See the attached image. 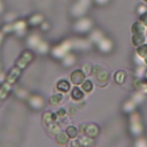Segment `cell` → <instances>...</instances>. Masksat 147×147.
Returning <instances> with one entry per match:
<instances>
[{
	"instance_id": "obj_9",
	"label": "cell",
	"mask_w": 147,
	"mask_h": 147,
	"mask_svg": "<svg viewBox=\"0 0 147 147\" xmlns=\"http://www.w3.org/2000/svg\"><path fill=\"white\" fill-rule=\"evenodd\" d=\"M65 133L69 137V139H75L77 137V134H78V129L76 126H74V125H70V126H68L65 129Z\"/></svg>"
},
{
	"instance_id": "obj_19",
	"label": "cell",
	"mask_w": 147,
	"mask_h": 147,
	"mask_svg": "<svg viewBox=\"0 0 147 147\" xmlns=\"http://www.w3.org/2000/svg\"><path fill=\"white\" fill-rule=\"evenodd\" d=\"M141 86H142V87H141V91L145 92V93H147V83H142Z\"/></svg>"
},
{
	"instance_id": "obj_12",
	"label": "cell",
	"mask_w": 147,
	"mask_h": 147,
	"mask_svg": "<svg viewBox=\"0 0 147 147\" xmlns=\"http://www.w3.org/2000/svg\"><path fill=\"white\" fill-rule=\"evenodd\" d=\"M92 88H93V83H92L90 79H85V80L83 82V84H82V90H83L84 92L88 93V92L92 91Z\"/></svg>"
},
{
	"instance_id": "obj_10",
	"label": "cell",
	"mask_w": 147,
	"mask_h": 147,
	"mask_svg": "<svg viewBox=\"0 0 147 147\" xmlns=\"http://www.w3.org/2000/svg\"><path fill=\"white\" fill-rule=\"evenodd\" d=\"M136 52H137V54L139 55V57L145 59V57L147 56V44L144 42V44H141L140 46H138Z\"/></svg>"
},
{
	"instance_id": "obj_18",
	"label": "cell",
	"mask_w": 147,
	"mask_h": 147,
	"mask_svg": "<svg viewBox=\"0 0 147 147\" xmlns=\"http://www.w3.org/2000/svg\"><path fill=\"white\" fill-rule=\"evenodd\" d=\"M56 115H57V116H64V115H65V109H63V108L59 109L57 113H56Z\"/></svg>"
},
{
	"instance_id": "obj_1",
	"label": "cell",
	"mask_w": 147,
	"mask_h": 147,
	"mask_svg": "<svg viewBox=\"0 0 147 147\" xmlns=\"http://www.w3.org/2000/svg\"><path fill=\"white\" fill-rule=\"evenodd\" d=\"M79 127L80 131L90 138H95L99 134V126L96 124H82Z\"/></svg>"
},
{
	"instance_id": "obj_7",
	"label": "cell",
	"mask_w": 147,
	"mask_h": 147,
	"mask_svg": "<svg viewBox=\"0 0 147 147\" xmlns=\"http://www.w3.org/2000/svg\"><path fill=\"white\" fill-rule=\"evenodd\" d=\"M125 79H126V74H125V71L118 70V71L115 72V75H114V80H115V83L122 85V84H124Z\"/></svg>"
},
{
	"instance_id": "obj_14",
	"label": "cell",
	"mask_w": 147,
	"mask_h": 147,
	"mask_svg": "<svg viewBox=\"0 0 147 147\" xmlns=\"http://www.w3.org/2000/svg\"><path fill=\"white\" fill-rule=\"evenodd\" d=\"M63 100V95L62 94H55L51 98V105H59L61 101Z\"/></svg>"
},
{
	"instance_id": "obj_8",
	"label": "cell",
	"mask_w": 147,
	"mask_h": 147,
	"mask_svg": "<svg viewBox=\"0 0 147 147\" xmlns=\"http://www.w3.org/2000/svg\"><path fill=\"white\" fill-rule=\"evenodd\" d=\"M83 96H84L83 90L79 88L78 86H75V87L72 88V91H71V98H72L74 100H77V101H78V100H82Z\"/></svg>"
},
{
	"instance_id": "obj_13",
	"label": "cell",
	"mask_w": 147,
	"mask_h": 147,
	"mask_svg": "<svg viewBox=\"0 0 147 147\" xmlns=\"http://www.w3.org/2000/svg\"><path fill=\"white\" fill-rule=\"evenodd\" d=\"M68 140H69V137H68L67 133H64V132H60V133L56 136V141H57L60 145H64V144H67Z\"/></svg>"
},
{
	"instance_id": "obj_21",
	"label": "cell",
	"mask_w": 147,
	"mask_h": 147,
	"mask_svg": "<svg viewBox=\"0 0 147 147\" xmlns=\"http://www.w3.org/2000/svg\"><path fill=\"white\" fill-rule=\"evenodd\" d=\"M145 74H146V75H145V78H146V79H147V71H146V72H145Z\"/></svg>"
},
{
	"instance_id": "obj_2",
	"label": "cell",
	"mask_w": 147,
	"mask_h": 147,
	"mask_svg": "<svg viewBox=\"0 0 147 147\" xmlns=\"http://www.w3.org/2000/svg\"><path fill=\"white\" fill-rule=\"evenodd\" d=\"M85 76H86V75L83 72V70L76 69V70H74V71L71 72V75H70V82H71L74 85L79 86V85H82L83 82L85 80Z\"/></svg>"
},
{
	"instance_id": "obj_16",
	"label": "cell",
	"mask_w": 147,
	"mask_h": 147,
	"mask_svg": "<svg viewBox=\"0 0 147 147\" xmlns=\"http://www.w3.org/2000/svg\"><path fill=\"white\" fill-rule=\"evenodd\" d=\"M91 69H92L91 64H84V68H82V70L85 75H91Z\"/></svg>"
},
{
	"instance_id": "obj_22",
	"label": "cell",
	"mask_w": 147,
	"mask_h": 147,
	"mask_svg": "<svg viewBox=\"0 0 147 147\" xmlns=\"http://www.w3.org/2000/svg\"><path fill=\"white\" fill-rule=\"evenodd\" d=\"M144 1H145V2H147V0H144Z\"/></svg>"
},
{
	"instance_id": "obj_5",
	"label": "cell",
	"mask_w": 147,
	"mask_h": 147,
	"mask_svg": "<svg viewBox=\"0 0 147 147\" xmlns=\"http://www.w3.org/2000/svg\"><path fill=\"white\" fill-rule=\"evenodd\" d=\"M56 88L62 93H67L68 91H70V83L68 80H65V79H61V80L57 82Z\"/></svg>"
},
{
	"instance_id": "obj_11",
	"label": "cell",
	"mask_w": 147,
	"mask_h": 147,
	"mask_svg": "<svg viewBox=\"0 0 147 147\" xmlns=\"http://www.w3.org/2000/svg\"><path fill=\"white\" fill-rule=\"evenodd\" d=\"M78 141H79L80 147H88L93 144V140L90 137H82L80 139H78Z\"/></svg>"
},
{
	"instance_id": "obj_17",
	"label": "cell",
	"mask_w": 147,
	"mask_h": 147,
	"mask_svg": "<svg viewBox=\"0 0 147 147\" xmlns=\"http://www.w3.org/2000/svg\"><path fill=\"white\" fill-rule=\"evenodd\" d=\"M71 140H72V141H71V144H70V147H80L78 140H76V139H71Z\"/></svg>"
},
{
	"instance_id": "obj_6",
	"label": "cell",
	"mask_w": 147,
	"mask_h": 147,
	"mask_svg": "<svg viewBox=\"0 0 147 147\" xmlns=\"http://www.w3.org/2000/svg\"><path fill=\"white\" fill-rule=\"evenodd\" d=\"M145 29H146V26L140 21H137V22H134L132 24L131 32L132 33H145Z\"/></svg>"
},
{
	"instance_id": "obj_15",
	"label": "cell",
	"mask_w": 147,
	"mask_h": 147,
	"mask_svg": "<svg viewBox=\"0 0 147 147\" xmlns=\"http://www.w3.org/2000/svg\"><path fill=\"white\" fill-rule=\"evenodd\" d=\"M139 21H140L145 26H147V10L144 11V13H141V14L139 15Z\"/></svg>"
},
{
	"instance_id": "obj_20",
	"label": "cell",
	"mask_w": 147,
	"mask_h": 147,
	"mask_svg": "<svg viewBox=\"0 0 147 147\" xmlns=\"http://www.w3.org/2000/svg\"><path fill=\"white\" fill-rule=\"evenodd\" d=\"M144 60H145V62H146V64H147V56H146V57H145Z\"/></svg>"
},
{
	"instance_id": "obj_3",
	"label": "cell",
	"mask_w": 147,
	"mask_h": 147,
	"mask_svg": "<svg viewBox=\"0 0 147 147\" xmlns=\"http://www.w3.org/2000/svg\"><path fill=\"white\" fill-rule=\"evenodd\" d=\"M94 76H95V78H96V80H98V83H99L100 86L101 85H106V83L108 82V78H109L108 72L105 69H102L101 67L99 68V70L95 72Z\"/></svg>"
},
{
	"instance_id": "obj_4",
	"label": "cell",
	"mask_w": 147,
	"mask_h": 147,
	"mask_svg": "<svg viewBox=\"0 0 147 147\" xmlns=\"http://www.w3.org/2000/svg\"><path fill=\"white\" fill-rule=\"evenodd\" d=\"M146 40V37H145V33H132V37H131V42L133 46L138 47L140 46L141 44H144Z\"/></svg>"
}]
</instances>
